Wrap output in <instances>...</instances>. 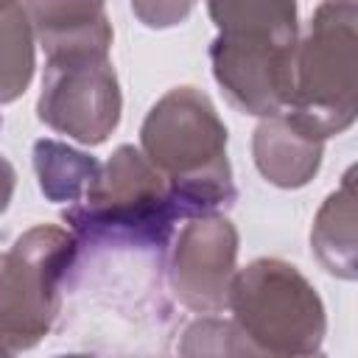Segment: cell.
Returning a JSON list of instances; mask_svg holds the SVG:
<instances>
[{
	"mask_svg": "<svg viewBox=\"0 0 358 358\" xmlns=\"http://www.w3.org/2000/svg\"><path fill=\"white\" fill-rule=\"evenodd\" d=\"M34 165L39 187L50 201H81L84 190L98 173V162L62 143L39 140L34 145Z\"/></svg>",
	"mask_w": 358,
	"mask_h": 358,
	"instance_id": "11",
	"label": "cell"
},
{
	"mask_svg": "<svg viewBox=\"0 0 358 358\" xmlns=\"http://www.w3.org/2000/svg\"><path fill=\"white\" fill-rule=\"evenodd\" d=\"M39 117L81 143H103L120 117V92L106 53L48 56Z\"/></svg>",
	"mask_w": 358,
	"mask_h": 358,
	"instance_id": "6",
	"label": "cell"
},
{
	"mask_svg": "<svg viewBox=\"0 0 358 358\" xmlns=\"http://www.w3.org/2000/svg\"><path fill=\"white\" fill-rule=\"evenodd\" d=\"M78 241L56 227L25 232L0 263V341L8 350L36 344L59 310V280L73 266Z\"/></svg>",
	"mask_w": 358,
	"mask_h": 358,
	"instance_id": "4",
	"label": "cell"
},
{
	"mask_svg": "<svg viewBox=\"0 0 358 358\" xmlns=\"http://www.w3.org/2000/svg\"><path fill=\"white\" fill-rule=\"evenodd\" d=\"M11 190H14V168L0 157V213L11 199Z\"/></svg>",
	"mask_w": 358,
	"mask_h": 358,
	"instance_id": "13",
	"label": "cell"
},
{
	"mask_svg": "<svg viewBox=\"0 0 358 358\" xmlns=\"http://www.w3.org/2000/svg\"><path fill=\"white\" fill-rule=\"evenodd\" d=\"M28 8L48 56L109 50L112 28L103 0H28Z\"/></svg>",
	"mask_w": 358,
	"mask_h": 358,
	"instance_id": "8",
	"label": "cell"
},
{
	"mask_svg": "<svg viewBox=\"0 0 358 358\" xmlns=\"http://www.w3.org/2000/svg\"><path fill=\"white\" fill-rule=\"evenodd\" d=\"M308 137L324 140L355 117V0H324L299 56L294 90L280 112Z\"/></svg>",
	"mask_w": 358,
	"mask_h": 358,
	"instance_id": "3",
	"label": "cell"
},
{
	"mask_svg": "<svg viewBox=\"0 0 358 358\" xmlns=\"http://www.w3.org/2000/svg\"><path fill=\"white\" fill-rule=\"evenodd\" d=\"M64 218L81 241H131L134 246H165L173 221L185 218L165 176L131 145H120L106 168L95 173Z\"/></svg>",
	"mask_w": 358,
	"mask_h": 358,
	"instance_id": "2",
	"label": "cell"
},
{
	"mask_svg": "<svg viewBox=\"0 0 358 358\" xmlns=\"http://www.w3.org/2000/svg\"><path fill=\"white\" fill-rule=\"evenodd\" d=\"M210 14L227 39L296 48L294 0H210Z\"/></svg>",
	"mask_w": 358,
	"mask_h": 358,
	"instance_id": "10",
	"label": "cell"
},
{
	"mask_svg": "<svg viewBox=\"0 0 358 358\" xmlns=\"http://www.w3.org/2000/svg\"><path fill=\"white\" fill-rule=\"evenodd\" d=\"M34 73V48L20 0H0V103L25 92Z\"/></svg>",
	"mask_w": 358,
	"mask_h": 358,
	"instance_id": "12",
	"label": "cell"
},
{
	"mask_svg": "<svg viewBox=\"0 0 358 358\" xmlns=\"http://www.w3.org/2000/svg\"><path fill=\"white\" fill-rule=\"evenodd\" d=\"M0 263H3V257H0Z\"/></svg>",
	"mask_w": 358,
	"mask_h": 358,
	"instance_id": "14",
	"label": "cell"
},
{
	"mask_svg": "<svg viewBox=\"0 0 358 358\" xmlns=\"http://www.w3.org/2000/svg\"><path fill=\"white\" fill-rule=\"evenodd\" d=\"M235 243L238 235L232 224L213 213L185 227L171 268L176 296H182L185 305L196 310H221L227 305Z\"/></svg>",
	"mask_w": 358,
	"mask_h": 358,
	"instance_id": "7",
	"label": "cell"
},
{
	"mask_svg": "<svg viewBox=\"0 0 358 358\" xmlns=\"http://www.w3.org/2000/svg\"><path fill=\"white\" fill-rule=\"evenodd\" d=\"M255 159L260 173L280 187L305 185L322 159V140L308 137L282 115L260 123L255 134Z\"/></svg>",
	"mask_w": 358,
	"mask_h": 358,
	"instance_id": "9",
	"label": "cell"
},
{
	"mask_svg": "<svg viewBox=\"0 0 358 358\" xmlns=\"http://www.w3.org/2000/svg\"><path fill=\"white\" fill-rule=\"evenodd\" d=\"M232 305L252 338L274 352H313L324 333L322 302L294 266L257 260L238 274Z\"/></svg>",
	"mask_w": 358,
	"mask_h": 358,
	"instance_id": "5",
	"label": "cell"
},
{
	"mask_svg": "<svg viewBox=\"0 0 358 358\" xmlns=\"http://www.w3.org/2000/svg\"><path fill=\"white\" fill-rule=\"evenodd\" d=\"M143 145L168 176L185 218L210 215L235 201L227 162V129L204 95L190 87L168 92L143 123Z\"/></svg>",
	"mask_w": 358,
	"mask_h": 358,
	"instance_id": "1",
	"label": "cell"
}]
</instances>
